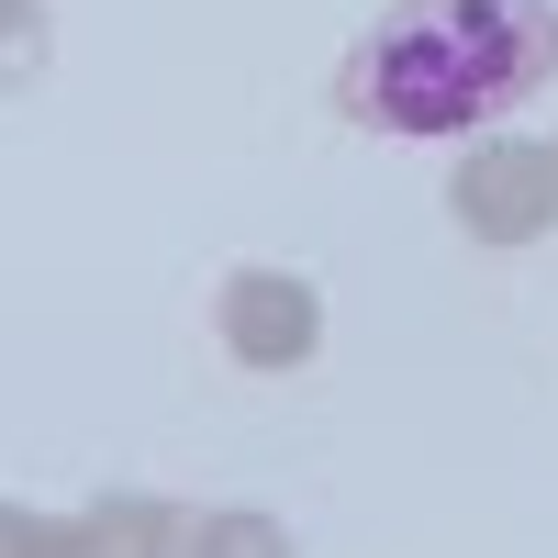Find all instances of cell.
I'll return each mask as SVG.
<instances>
[{
    "mask_svg": "<svg viewBox=\"0 0 558 558\" xmlns=\"http://www.w3.org/2000/svg\"><path fill=\"white\" fill-rule=\"evenodd\" d=\"M12 558H89V514H23Z\"/></svg>",
    "mask_w": 558,
    "mask_h": 558,
    "instance_id": "cell-7",
    "label": "cell"
},
{
    "mask_svg": "<svg viewBox=\"0 0 558 558\" xmlns=\"http://www.w3.org/2000/svg\"><path fill=\"white\" fill-rule=\"evenodd\" d=\"M12 536H23V502H0V558H12Z\"/></svg>",
    "mask_w": 558,
    "mask_h": 558,
    "instance_id": "cell-8",
    "label": "cell"
},
{
    "mask_svg": "<svg viewBox=\"0 0 558 558\" xmlns=\"http://www.w3.org/2000/svg\"><path fill=\"white\" fill-rule=\"evenodd\" d=\"M213 336H223V357L235 368H313V347H324V291L302 268H235L213 291Z\"/></svg>",
    "mask_w": 558,
    "mask_h": 558,
    "instance_id": "cell-3",
    "label": "cell"
},
{
    "mask_svg": "<svg viewBox=\"0 0 558 558\" xmlns=\"http://www.w3.org/2000/svg\"><path fill=\"white\" fill-rule=\"evenodd\" d=\"M45 68H57V12L45 0H0V101L34 89Z\"/></svg>",
    "mask_w": 558,
    "mask_h": 558,
    "instance_id": "cell-6",
    "label": "cell"
},
{
    "mask_svg": "<svg viewBox=\"0 0 558 558\" xmlns=\"http://www.w3.org/2000/svg\"><path fill=\"white\" fill-rule=\"evenodd\" d=\"M179 558H302L279 514H246V502H213V514L179 525Z\"/></svg>",
    "mask_w": 558,
    "mask_h": 558,
    "instance_id": "cell-5",
    "label": "cell"
},
{
    "mask_svg": "<svg viewBox=\"0 0 558 558\" xmlns=\"http://www.w3.org/2000/svg\"><path fill=\"white\" fill-rule=\"evenodd\" d=\"M179 502L168 492H101L89 502V558H179Z\"/></svg>",
    "mask_w": 558,
    "mask_h": 558,
    "instance_id": "cell-4",
    "label": "cell"
},
{
    "mask_svg": "<svg viewBox=\"0 0 558 558\" xmlns=\"http://www.w3.org/2000/svg\"><path fill=\"white\" fill-rule=\"evenodd\" d=\"M547 78H558V0H402L347 45L336 112L380 134H470Z\"/></svg>",
    "mask_w": 558,
    "mask_h": 558,
    "instance_id": "cell-1",
    "label": "cell"
},
{
    "mask_svg": "<svg viewBox=\"0 0 558 558\" xmlns=\"http://www.w3.org/2000/svg\"><path fill=\"white\" fill-rule=\"evenodd\" d=\"M447 213L470 246H536L558 235V146H525V134H481L447 179Z\"/></svg>",
    "mask_w": 558,
    "mask_h": 558,
    "instance_id": "cell-2",
    "label": "cell"
}]
</instances>
